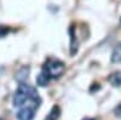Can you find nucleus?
Masks as SVG:
<instances>
[{"mask_svg": "<svg viewBox=\"0 0 121 120\" xmlns=\"http://www.w3.org/2000/svg\"><path fill=\"white\" fill-rule=\"evenodd\" d=\"M27 102H33V103L39 106L40 97H39V93L34 86L21 83L16 90L15 96H13V106L15 107H22Z\"/></svg>", "mask_w": 121, "mask_h": 120, "instance_id": "obj_1", "label": "nucleus"}, {"mask_svg": "<svg viewBox=\"0 0 121 120\" xmlns=\"http://www.w3.org/2000/svg\"><path fill=\"white\" fill-rule=\"evenodd\" d=\"M114 112H115V114H116L119 118H121V103H120V104L115 108V111H114Z\"/></svg>", "mask_w": 121, "mask_h": 120, "instance_id": "obj_9", "label": "nucleus"}, {"mask_svg": "<svg viewBox=\"0 0 121 120\" xmlns=\"http://www.w3.org/2000/svg\"><path fill=\"white\" fill-rule=\"evenodd\" d=\"M59 115H60V108H59V106L55 104L51 108V111H50V113L47 114L45 120H58Z\"/></svg>", "mask_w": 121, "mask_h": 120, "instance_id": "obj_6", "label": "nucleus"}, {"mask_svg": "<svg viewBox=\"0 0 121 120\" xmlns=\"http://www.w3.org/2000/svg\"><path fill=\"white\" fill-rule=\"evenodd\" d=\"M82 120H95V119H92V118H85V119H82Z\"/></svg>", "mask_w": 121, "mask_h": 120, "instance_id": "obj_10", "label": "nucleus"}, {"mask_svg": "<svg viewBox=\"0 0 121 120\" xmlns=\"http://www.w3.org/2000/svg\"><path fill=\"white\" fill-rule=\"evenodd\" d=\"M10 32V28L6 26H1L0 24V38H4L7 33Z\"/></svg>", "mask_w": 121, "mask_h": 120, "instance_id": "obj_8", "label": "nucleus"}, {"mask_svg": "<svg viewBox=\"0 0 121 120\" xmlns=\"http://www.w3.org/2000/svg\"><path fill=\"white\" fill-rule=\"evenodd\" d=\"M108 81L112 84V86H115V87L121 86V72L116 71V72L112 73L108 76Z\"/></svg>", "mask_w": 121, "mask_h": 120, "instance_id": "obj_4", "label": "nucleus"}, {"mask_svg": "<svg viewBox=\"0 0 121 120\" xmlns=\"http://www.w3.org/2000/svg\"><path fill=\"white\" fill-rule=\"evenodd\" d=\"M0 120H3V119H0Z\"/></svg>", "mask_w": 121, "mask_h": 120, "instance_id": "obj_11", "label": "nucleus"}, {"mask_svg": "<svg viewBox=\"0 0 121 120\" xmlns=\"http://www.w3.org/2000/svg\"><path fill=\"white\" fill-rule=\"evenodd\" d=\"M110 61H112L113 63H120L121 62V43L117 44L113 52H112V58H110Z\"/></svg>", "mask_w": 121, "mask_h": 120, "instance_id": "obj_5", "label": "nucleus"}, {"mask_svg": "<svg viewBox=\"0 0 121 120\" xmlns=\"http://www.w3.org/2000/svg\"><path fill=\"white\" fill-rule=\"evenodd\" d=\"M48 81H50V79H48V76L44 72H41V73L38 75V78H36V83L40 86H46L48 84Z\"/></svg>", "mask_w": 121, "mask_h": 120, "instance_id": "obj_7", "label": "nucleus"}, {"mask_svg": "<svg viewBox=\"0 0 121 120\" xmlns=\"http://www.w3.org/2000/svg\"><path fill=\"white\" fill-rule=\"evenodd\" d=\"M36 108L38 107H35V106H27V107L21 108L16 114L17 119L18 120H33Z\"/></svg>", "mask_w": 121, "mask_h": 120, "instance_id": "obj_3", "label": "nucleus"}, {"mask_svg": "<svg viewBox=\"0 0 121 120\" xmlns=\"http://www.w3.org/2000/svg\"><path fill=\"white\" fill-rule=\"evenodd\" d=\"M65 71V66L62 61L57 58H48L43 67V72L48 76V79L59 78Z\"/></svg>", "mask_w": 121, "mask_h": 120, "instance_id": "obj_2", "label": "nucleus"}]
</instances>
